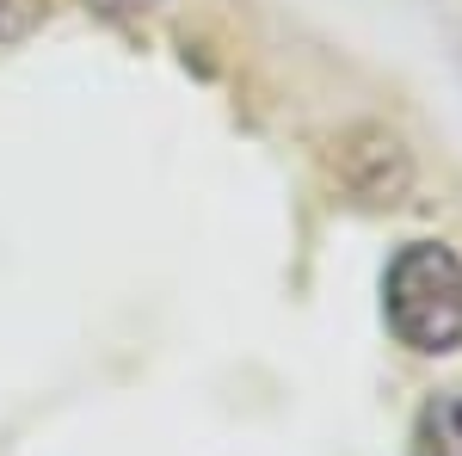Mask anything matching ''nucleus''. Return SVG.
Masks as SVG:
<instances>
[{
    "label": "nucleus",
    "instance_id": "f257e3e1",
    "mask_svg": "<svg viewBox=\"0 0 462 456\" xmlns=\"http://www.w3.org/2000/svg\"><path fill=\"white\" fill-rule=\"evenodd\" d=\"M383 321L407 351H462V259L444 241H407L383 272Z\"/></svg>",
    "mask_w": 462,
    "mask_h": 456
},
{
    "label": "nucleus",
    "instance_id": "f03ea898",
    "mask_svg": "<svg viewBox=\"0 0 462 456\" xmlns=\"http://www.w3.org/2000/svg\"><path fill=\"white\" fill-rule=\"evenodd\" d=\"M327 173L352 204H401L413 185V154L383 124H352L327 148Z\"/></svg>",
    "mask_w": 462,
    "mask_h": 456
},
{
    "label": "nucleus",
    "instance_id": "7ed1b4c3",
    "mask_svg": "<svg viewBox=\"0 0 462 456\" xmlns=\"http://www.w3.org/2000/svg\"><path fill=\"white\" fill-rule=\"evenodd\" d=\"M407 456H462V388L426 395V407L413 420V451Z\"/></svg>",
    "mask_w": 462,
    "mask_h": 456
},
{
    "label": "nucleus",
    "instance_id": "20e7f679",
    "mask_svg": "<svg viewBox=\"0 0 462 456\" xmlns=\"http://www.w3.org/2000/svg\"><path fill=\"white\" fill-rule=\"evenodd\" d=\"M50 0H0V43H25L43 25Z\"/></svg>",
    "mask_w": 462,
    "mask_h": 456
},
{
    "label": "nucleus",
    "instance_id": "39448f33",
    "mask_svg": "<svg viewBox=\"0 0 462 456\" xmlns=\"http://www.w3.org/2000/svg\"><path fill=\"white\" fill-rule=\"evenodd\" d=\"M99 6H154V0H99Z\"/></svg>",
    "mask_w": 462,
    "mask_h": 456
}]
</instances>
